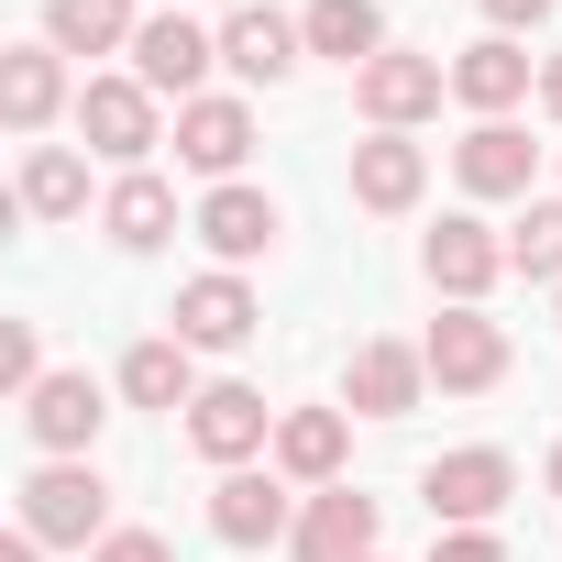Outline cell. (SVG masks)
I'll return each mask as SVG.
<instances>
[{
  "instance_id": "obj_11",
  "label": "cell",
  "mask_w": 562,
  "mask_h": 562,
  "mask_svg": "<svg viewBox=\"0 0 562 562\" xmlns=\"http://www.w3.org/2000/svg\"><path fill=\"white\" fill-rule=\"evenodd\" d=\"M254 288H243V276L232 265H210V276H188V288H177V342L188 353H232V342H254Z\"/></svg>"
},
{
  "instance_id": "obj_18",
  "label": "cell",
  "mask_w": 562,
  "mask_h": 562,
  "mask_svg": "<svg viewBox=\"0 0 562 562\" xmlns=\"http://www.w3.org/2000/svg\"><path fill=\"white\" fill-rule=\"evenodd\" d=\"M299 56H310V34H299L288 12H265V0H243V12L221 23V67H232V78H254V89H276Z\"/></svg>"
},
{
  "instance_id": "obj_21",
  "label": "cell",
  "mask_w": 562,
  "mask_h": 562,
  "mask_svg": "<svg viewBox=\"0 0 562 562\" xmlns=\"http://www.w3.org/2000/svg\"><path fill=\"white\" fill-rule=\"evenodd\" d=\"M67 111V56L56 45H12V56H0V122H12V133H45Z\"/></svg>"
},
{
  "instance_id": "obj_14",
  "label": "cell",
  "mask_w": 562,
  "mask_h": 562,
  "mask_svg": "<svg viewBox=\"0 0 562 562\" xmlns=\"http://www.w3.org/2000/svg\"><path fill=\"white\" fill-rule=\"evenodd\" d=\"M452 177H463V199H529L540 144H529L518 122H474V133L452 144Z\"/></svg>"
},
{
  "instance_id": "obj_15",
  "label": "cell",
  "mask_w": 562,
  "mask_h": 562,
  "mask_svg": "<svg viewBox=\"0 0 562 562\" xmlns=\"http://www.w3.org/2000/svg\"><path fill=\"white\" fill-rule=\"evenodd\" d=\"M342 452H353V408H288L276 419V474L288 485H342Z\"/></svg>"
},
{
  "instance_id": "obj_7",
  "label": "cell",
  "mask_w": 562,
  "mask_h": 562,
  "mask_svg": "<svg viewBox=\"0 0 562 562\" xmlns=\"http://www.w3.org/2000/svg\"><path fill=\"white\" fill-rule=\"evenodd\" d=\"M441 89H452V67H441V56H419V45H386V56L353 78V100H364V122H375V133L430 122V111H441Z\"/></svg>"
},
{
  "instance_id": "obj_17",
  "label": "cell",
  "mask_w": 562,
  "mask_h": 562,
  "mask_svg": "<svg viewBox=\"0 0 562 562\" xmlns=\"http://www.w3.org/2000/svg\"><path fill=\"white\" fill-rule=\"evenodd\" d=\"M100 419H111V408H100V386H89V375H45V386L23 397V430L45 441V463H78V452L100 441Z\"/></svg>"
},
{
  "instance_id": "obj_22",
  "label": "cell",
  "mask_w": 562,
  "mask_h": 562,
  "mask_svg": "<svg viewBox=\"0 0 562 562\" xmlns=\"http://www.w3.org/2000/svg\"><path fill=\"white\" fill-rule=\"evenodd\" d=\"M100 232H111L122 254H155V243L177 232V188H166L155 166H133V177H111V199H100Z\"/></svg>"
},
{
  "instance_id": "obj_3",
  "label": "cell",
  "mask_w": 562,
  "mask_h": 562,
  "mask_svg": "<svg viewBox=\"0 0 562 562\" xmlns=\"http://www.w3.org/2000/svg\"><path fill=\"white\" fill-rule=\"evenodd\" d=\"M419 496H430L441 529H496V507L518 496V463H507L496 441H474V452H441V463L419 474Z\"/></svg>"
},
{
  "instance_id": "obj_32",
  "label": "cell",
  "mask_w": 562,
  "mask_h": 562,
  "mask_svg": "<svg viewBox=\"0 0 562 562\" xmlns=\"http://www.w3.org/2000/svg\"><path fill=\"white\" fill-rule=\"evenodd\" d=\"M540 111H551V122H562V45H551V56H540Z\"/></svg>"
},
{
  "instance_id": "obj_27",
  "label": "cell",
  "mask_w": 562,
  "mask_h": 562,
  "mask_svg": "<svg viewBox=\"0 0 562 562\" xmlns=\"http://www.w3.org/2000/svg\"><path fill=\"white\" fill-rule=\"evenodd\" d=\"M507 265H518V276H540V288H562V199H529V210H518Z\"/></svg>"
},
{
  "instance_id": "obj_35",
  "label": "cell",
  "mask_w": 562,
  "mask_h": 562,
  "mask_svg": "<svg viewBox=\"0 0 562 562\" xmlns=\"http://www.w3.org/2000/svg\"><path fill=\"white\" fill-rule=\"evenodd\" d=\"M166 12H177V0H166Z\"/></svg>"
},
{
  "instance_id": "obj_33",
  "label": "cell",
  "mask_w": 562,
  "mask_h": 562,
  "mask_svg": "<svg viewBox=\"0 0 562 562\" xmlns=\"http://www.w3.org/2000/svg\"><path fill=\"white\" fill-rule=\"evenodd\" d=\"M0 562H45V540H34V529H12V540H0Z\"/></svg>"
},
{
  "instance_id": "obj_10",
  "label": "cell",
  "mask_w": 562,
  "mask_h": 562,
  "mask_svg": "<svg viewBox=\"0 0 562 562\" xmlns=\"http://www.w3.org/2000/svg\"><path fill=\"white\" fill-rule=\"evenodd\" d=\"M375 529H386V507L364 496V485H321L310 507H299V562H375Z\"/></svg>"
},
{
  "instance_id": "obj_2",
  "label": "cell",
  "mask_w": 562,
  "mask_h": 562,
  "mask_svg": "<svg viewBox=\"0 0 562 562\" xmlns=\"http://www.w3.org/2000/svg\"><path fill=\"white\" fill-rule=\"evenodd\" d=\"M78 133H89V155H111V166L133 177V166L166 144V111H155V89L122 67V78H89V89H78Z\"/></svg>"
},
{
  "instance_id": "obj_16",
  "label": "cell",
  "mask_w": 562,
  "mask_h": 562,
  "mask_svg": "<svg viewBox=\"0 0 562 562\" xmlns=\"http://www.w3.org/2000/svg\"><path fill=\"white\" fill-rule=\"evenodd\" d=\"M243 155H254V111H243V100H221V89H210V100H188V111H177V166H199V177H221V188H232V177H243Z\"/></svg>"
},
{
  "instance_id": "obj_23",
  "label": "cell",
  "mask_w": 562,
  "mask_h": 562,
  "mask_svg": "<svg viewBox=\"0 0 562 562\" xmlns=\"http://www.w3.org/2000/svg\"><path fill=\"white\" fill-rule=\"evenodd\" d=\"M299 34H310V56H331V67H353V78L386 56V12H375V0H310Z\"/></svg>"
},
{
  "instance_id": "obj_29",
  "label": "cell",
  "mask_w": 562,
  "mask_h": 562,
  "mask_svg": "<svg viewBox=\"0 0 562 562\" xmlns=\"http://www.w3.org/2000/svg\"><path fill=\"white\" fill-rule=\"evenodd\" d=\"M430 562H507V540H496V529H441Z\"/></svg>"
},
{
  "instance_id": "obj_5",
  "label": "cell",
  "mask_w": 562,
  "mask_h": 562,
  "mask_svg": "<svg viewBox=\"0 0 562 562\" xmlns=\"http://www.w3.org/2000/svg\"><path fill=\"white\" fill-rule=\"evenodd\" d=\"M276 419H288V408H265L254 386H232V375H221V386H199V408H188V441H199L221 474H243L254 452H276Z\"/></svg>"
},
{
  "instance_id": "obj_4",
  "label": "cell",
  "mask_w": 562,
  "mask_h": 562,
  "mask_svg": "<svg viewBox=\"0 0 562 562\" xmlns=\"http://www.w3.org/2000/svg\"><path fill=\"white\" fill-rule=\"evenodd\" d=\"M419 276H430V288H441L452 310H485V288L507 276V232H485L474 210H452V221L419 243Z\"/></svg>"
},
{
  "instance_id": "obj_12",
  "label": "cell",
  "mask_w": 562,
  "mask_h": 562,
  "mask_svg": "<svg viewBox=\"0 0 562 562\" xmlns=\"http://www.w3.org/2000/svg\"><path fill=\"white\" fill-rule=\"evenodd\" d=\"M210 529L232 551H276V540H299V496L276 485V474H221L210 485Z\"/></svg>"
},
{
  "instance_id": "obj_30",
  "label": "cell",
  "mask_w": 562,
  "mask_h": 562,
  "mask_svg": "<svg viewBox=\"0 0 562 562\" xmlns=\"http://www.w3.org/2000/svg\"><path fill=\"white\" fill-rule=\"evenodd\" d=\"M89 562H177V551H166V540H155V529H111V540H100V551H89Z\"/></svg>"
},
{
  "instance_id": "obj_31",
  "label": "cell",
  "mask_w": 562,
  "mask_h": 562,
  "mask_svg": "<svg viewBox=\"0 0 562 562\" xmlns=\"http://www.w3.org/2000/svg\"><path fill=\"white\" fill-rule=\"evenodd\" d=\"M485 23L496 34H529V23H551V0H485Z\"/></svg>"
},
{
  "instance_id": "obj_8",
  "label": "cell",
  "mask_w": 562,
  "mask_h": 562,
  "mask_svg": "<svg viewBox=\"0 0 562 562\" xmlns=\"http://www.w3.org/2000/svg\"><path fill=\"white\" fill-rule=\"evenodd\" d=\"M419 353H430V386H441V397H485V386L507 375V331H496L485 310H441Z\"/></svg>"
},
{
  "instance_id": "obj_9",
  "label": "cell",
  "mask_w": 562,
  "mask_h": 562,
  "mask_svg": "<svg viewBox=\"0 0 562 562\" xmlns=\"http://www.w3.org/2000/svg\"><path fill=\"white\" fill-rule=\"evenodd\" d=\"M419 386H430V353L419 342H353V364H342V408L353 419H408L419 408Z\"/></svg>"
},
{
  "instance_id": "obj_13",
  "label": "cell",
  "mask_w": 562,
  "mask_h": 562,
  "mask_svg": "<svg viewBox=\"0 0 562 562\" xmlns=\"http://www.w3.org/2000/svg\"><path fill=\"white\" fill-rule=\"evenodd\" d=\"M529 89H540V67L518 56V34H485V45H463V56H452V100H463L474 122H507Z\"/></svg>"
},
{
  "instance_id": "obj_1",
  "label": "cell",
  "mask_w": 562,
  "mask_h": 562,
  "mask_svg": "<svg viewBox=\"0 0 562 562\" xmlns=\"http://www.w3.org/2000/svg\"><path fill=\"white\" fill-rule=\"evenodd\" d=\"M100 518H111V485H100L89 463H34V474H23V529H34L45 551H100V540H111Z\"/></svg>"
},
{
  "instance_id": "obj_24",
  "label": "cell",
  "mask_w": 562,
  "mask_h": 562,
  "mask_svg": "<svg viewBox=\"0 0 562 562\" xmlns=\"http://www.w3.org/2000/svg\"><path fill=\"white\" fill-rule=\"evenodd\" d=\"M133 0H45V45L56 56H133Z\"/></svg>"
},
{
  "instance_id": "obj_19",
  "label": "cell",
  "mask_w": 562,
  "mask_h": 562,
  "mask_svg": "<svg viewBox=\"0 0 562 562\" xmlns=\"http://www.w3.org/2000/svg\"><path fill=\"white\" fill-rule=\"evenodd\" d=\"M188 232H199V243H210V254H221V265L243 276V265H254V254L276 243V199L232 177V188H210V199H199V221H188Z\"/></svg>"
},
{
  "instance_id": "obj_28",
  "label": "cell",
  "mask_w": 562,
  "mask_h": 562,
  "mask_svg": "<svg viewBox=\"0 0 562 562\" xmlns=\"http://www.w3.org/2000/svg\"><path fill=\"white\" fill-rule=\"evenodd\" d=\"M0 386H12V397L45 386V342H34V321H0Z\"/></svg>"
},
{
  "instance_id": "obj_6",
  "label": "cell",
  "mask_w": 562,
  "mask_h": 562,
  "mask_svg": "<svg viewBox=\"0 0 562 562\" xmlns=\"http://www.w3.org/2000/svg\"><path fill=\"white\" fill-rule=\"evenodd\" d=\"M210 67H221V34H199L188 12H155V23L133 34V78H144L155 100H177V111H188V100H210V89H199Z\"/></svg>"
},
{
  "instance_id": "obj_25",
  "label": "cell",
  "mask_w": 562,
  "mask_h": 562,
  "mask_svg": "<svg viewBox=\"0 0 562 562\" xmlns=\"http://www.w3.org/2000/svg\"><path fill=\"white\" fill-rule=\"evenodd\" d=\"M12 199H23V221H78V210H89V155H67V144H34Z\"/></svg>"
},
{
  "instance_id": "obj_20",
  "label": "cell",
  "mask_w": 562,
  "mask_h": 562,
  "mask_svg": "<svg viewBox=\"0 0 562 562\" xmlns=\"http://www.w3.org/2000/svg\"><path fill=\"white\" fill-rule=\"evenodd\" d=\"M419 188H430V155H419L408 133H364V144H353V199H364V210L397 221V210H419Z\"/></svg>"
},
{
  "instance_id": "obj_26",
  "label": "cell",
  "mask_w": 562,
  "mask_h": 562,
  "mask_svg": "<svg viewBox=\"0 0 562 562\" xmlns=\"http://www.w3.org/2000/svg\"><path fill=\"white\" fill-rule=\"evenodd\" d=\"M122 397H133V408H199V375H188V342H177V331L133 342V353H122Z\"/></svg>"
},
{
  "instance_id": "obj_34",
  "label": "cell",
  "mask_w": 562,
  "mask_h": 562,
  "mask_svg": "<svg viewBox=\"0 0 562 562\" xmlns=\"http://www.w3.org/2000/svg\"><path fill=\"white\" fill-rule=\"evenodd\" d=\"M551 496H562V441H551Z\"/></svg>"
}]
</instances>
